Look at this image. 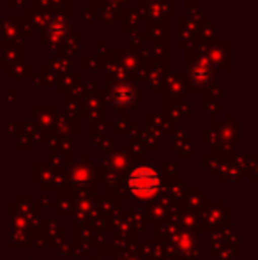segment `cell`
<instances>
[{
	"label": "cell",
	"mask_w": 258,
	"mask_h": 260,
	"mask_svg": "<svg viewBox=\"0 0 258 260\" xmlns=\"http://www.w3.org/2000/svg\"><path fill=\"white\" fill-rule=\"evenodd\" d=\"M209 75H210V71L207 66H198V68L193 71V78L196 83H205L207 78H209Z\"/></svg>",
	"instance_id": "3"
},
{
	"label": "cell",
	"mask_w": 258,
	"mask_h": 260,
	"mask_svg": "<svg viewBox=\"0 0 258 260\" xmlns=\"http://www.w3.org/2000/svg\"><path fill=\"white\" fill-rule=\"evenodd\" d=\"M159 179L151 168H136L129 177V186L136 195L149 197L158 189Z\"/></svg>",
	"instance_id": "1"
},
{
	"label": "cell",
	"mask_w": 258,
	"mask_h": 260,
	"mask_svg": "<svg viewBox=\"0 0 258 260\" xmlns=\"http://www.w3.org/2000/svg\"><path fill=\"white\" fill-rule=\"evenodd\" d=\"M114 94H115V101H119V103H128V101L133 100V89H129L128 85L119 87Z\"/></svg>",
	"instance_id": "2"
}]
</instances>
